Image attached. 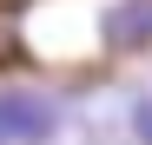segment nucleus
Returning a JSON list of instances; mask_svg holds the SVG:
<instances>
[{"mask_svg":"<svg viewBox=\"0 0 152 145\" xmlns=\"http://www.w3.org/2000/svg\"><path fill=\"white\" fill-rule=\"evenodd\" d=\"M53 132H60V106L46 92H27V86L0 92V145H53Z\"/></svg>","mask_w":152,"mask_h":145,"instance_id":"nucleus-1","label":"nucleus"},{"mask_svg":"<svg viewBox=\"0 0 152 145\" xmlns=\"http://www.w3.org/2000/svg\"><path fill=\"white\" fill-rule=\"evenodd\" d=\"M106 40L119 46V53L152 46V0H119V7L106 13Z\"/></svg>","mask_w":152,"mask_h":145,"instance_id":"nucleus-2","label":"nucleus"},{"mask_svg":"<svg viewBox=\"0 0 152 145\" xmlns=\"http://www.w3.org/2000/svg\"><path fill=\"white\" fill-rule=\"evenodd\" d=\"M132 138H139V145H152V92L132 106Z\"/></svg>","mask_w":152,"mask_h":145,"instance_id":"nucleus-3","label":"nucleus"}]
</instances>
